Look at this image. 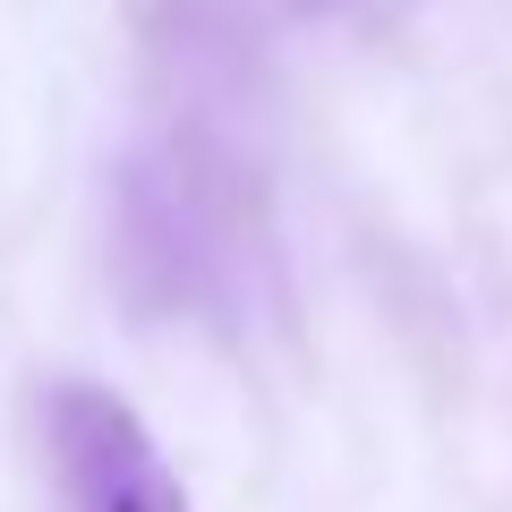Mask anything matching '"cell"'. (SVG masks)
Segmentation results:
<instances>
[{"instance_id":"obj_1","label":"cell","mask_w":512,"mask_h":512,"mask_svg":"<svg viewBox=\"0 0 512 512\" xmlns=\"http://www.w3.org/2000/svg\"><path fill=\"white\" fill-rule=\"evenodd\" d=\"M120 256L154 308H248V282L265 265V188L248 154L214 128L154 137L120 180Z\"/></svg>"},{"instance_id":"obj_2","label":"cell","mask_w":512,"mask_h":512,"mask_svg":"<svg viewBox=\"0 0 512 512\" xmlns=\"http://www.w3.org/2000/svg\"><path fill=\"white\" fill-rule=\"evenodd\" d=\"M43 453L60 478V512H188V487L163 461V444L103 384L43 393Z\"/></svg>"}]
</instances>
